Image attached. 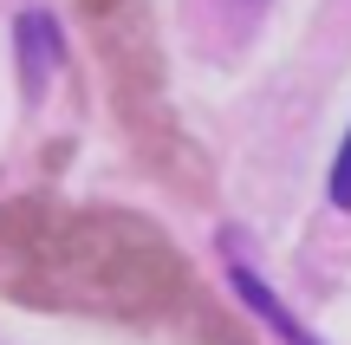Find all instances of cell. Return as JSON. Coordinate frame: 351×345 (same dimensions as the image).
I'll list each match as a JSON object with an SVG mask.
<instances>
[{
    "mask_svg": "<svg viewBox=\"0 0 351 345\" xmlns=\"http://www.w3.org/2000/svg\"><path fill=\"white\" fill-rule=\"evenodd\" d=\"M7 294L46 313H91V320L156 326L189 307V261L182 248L130 209H65L52 248Z\"/></svg>",
    "mask_w": 351,
    "mask_h": 345,
    "instance_id": "1",
    "label": "cell"
},
{
    "mask_svg": "<svg viewBox=\"0 0 351 345\" xmlns=\"http://www.w3.org/2000/svg\"><path fill=\"white\" fill-rule=\"evenodd\" d=\"M78 20H85L91 46L104 59L111 78V111L124 124L130 150L143 169L169 182L182 195H208V156L195 150V137L182 130L169 104V78H163V46H156V26L143 13V0H78Z\"/></svg>",
    "mask_w": 351,
    "mask_h": 345,
    "instance_id": "2",
    "label": "cell"
},
{
    "mask_svg": "<svg viewBox=\"0 0 351 345\" xmlns=\"http://www.w3.org/2000/svg\"><path fill=\"white\" fill-rule=\"evenodd\" d=\"M59 222H65V209L52 202V195H13V202H0V281L33 267L52 248Z\"/></svg>",
    "mask_w": 351,
    "mask_h": 345,
    "instance_id": "3",
    "label": "cell"
},
{
    "mask_svg": "<svg viewBox=\"0 0 351 345\" xmlns=\"http://www.w3.org/2000/svg\"><path fill=\"white\" fill-rule=\"evenodd\" d=\"M20 72H26L33 91L59 72V26H52L46 13H20Z\"/></svg>",
    "mask_w": 351,
    "mask_h": 345,
    "instance_id": "4",
    "label": "cell"
},
{
    "mask_svg": "<svg viewBox=\"0 0 351 345\" xmlns=\"http://www.w3.org/2000/svg\"><path fill=\"white\" fill-rule=\"evenodd\" d=\"M234 294L247 300V307L261 313V320L274 326V333L287 339V345H319V339H313V333H306V326H300V320H293V313H287V307L274 300V287H267V281H261L254 267H241V261H234Z\"/></svg>",
    "mask_w": 351,
    "mask_h": 345,
    "instance_id": "5",
    "label": "cell"
},
{
    "mask_svg": "<svg viewBox=\"0 0 351 345\" xmlns=\"http://www.w3.org/2000/svg\"><path fill=\"white\" fill-rule=\"evenodd\" d=\"M332 202H339V209H351V130H345L339 163H332Z\"/></svg>",
    "mask_w": 351,
    "mask_h": 345,
    "instance_id": "6",
    "label": "cell"
},
{
    "mask_svg": "<svg viewBox=\"0 0 351 345\" xmlns=\"http://www.w3.org/2000/svg\"><path fill=\"white\" fill-rule=\"evenodd\" d=\"M234 7H267V0H234Z\"/></svg>",
    "mask_w": 351,
    "mask_h": 345,
    "instance_id": "7",
    "label": "cell"
}]
</instances>
